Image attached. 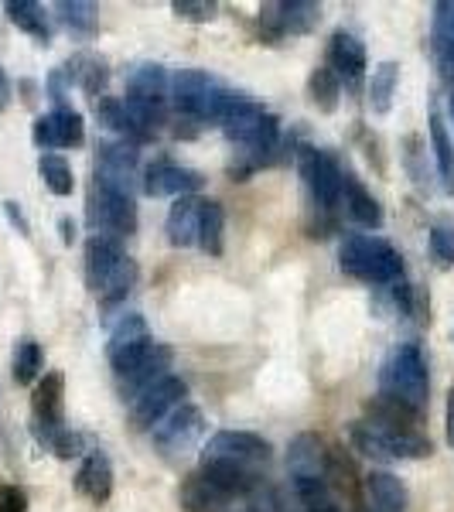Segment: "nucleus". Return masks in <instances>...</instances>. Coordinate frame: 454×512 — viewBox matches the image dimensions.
<instances>
[{
    "instance_id": "nucleus-15",
    "label": "nucleus",
    "mask_w": 454,
    "mask_h": 512,
    "mask_svg": "<svg viewBox=\"0 0 454 512\" xmlns=\"http://www.w3.org/2000/svg\"><path fill=\"white\" fill-rule=\"evenodd\" d=\"M328 69L335 72L338 82H349V86H359L362 76H366V48L356 35L338 28L332 41H328Z\"/></svg>"
},
{
    "instance_id": "nucleus-6",
    "label": "nucleus",
    "mask_w": 454,
    "mask_h": 512,
    "mask_svg": "<svg viewBox=\"0 0 454 512\" xmlns=\"http://www.w3.org/2000/svg\"><path fill=\"white\" fill-rule=\"evenodd\" d=\"M202 431H205L202 410L192 407V403H181V407H175L158 427H154V444H158L161 454L178 458V454H188L195 448V441L202 437Z\"/></svg>"
},
{
    "instance_id": "nucleus-12",
    "label": "nucleus",
    "mask_w": 454,
    "mask_h": 512,
    "mask_svg": "<svg viewBox=\"0 0 454 512\" xmlns=\"http://www.w3.org/2000/svg\"><path fill=\"white\" fill-rule=\"evenodd\" d=\"M82 140H86V123H82V113H76L72 106H55L52 113L35 120V144L45 147V151L79 147Z\"/></svg>"
},
{
    "instance_id": "nucleus-32",
    "label": "nucleus",
    "mask_w": 454,
    "mask_h": 512,
    "mask_svg": "<svg viewBox=\"0 0 454 512\" xmlns=\"http://www.w3.org/2000/svg\"><path fill=\"white\" fill-rule=\"evenodd\" d=\"M396 82H400V65H396V62L376 65L373 79H369V106H373V113H379V117H386V113H390Z\"/></svg>"
},
{
    "instance_id": "nucleus-19",
    "label": "nucleus",
    "mask_w": 454,
    "mask_h": 512,
    "mask_svg": "<svg viewBox=\"0 0 454 512\" xmlns=\"http://www.w3.org/2000/svg\"><path fill=\"white\" fill-rule=\"evenodd\" d=\"M362 495H366V512H407V485L390 472H373L362 478Z\"/></svg>"
},
{
    "instance_id": "nucleus-50",
    "label": "nucleus",
    "mask_w": 454,
    "mask_h": 512,
    "mask_svg": "<svg viewBox=\"0 0 454 512\" xmlns=\"http://www.w3.org/2000/svg\"><path fill=\"white\" fill-rule=\"evenodd\" d=\"M451 117H454V93H451Z\"/></svg>"
},
{
    "instance_id": "nucleus-13",
    "label": "nucleus",
    "mask_w": 454,
    "mask_h": 512,
    "mask_svg": "<svg viewBox=\"0 0 454 512\" xmlns=\"http://www.w3.org/2000/svg\"><path fill=\"white\" fill-rule=\"evenodd\" d=\"M216 86V79L202 69H178L171 79V96H175L178 113H185L188 120H205V106H209V93Z\"/></svg>"
},
{
    "instance_id": "nucleus-36",
    "label": "nucleus",
    "mask_w": 454,
    "mask_h": 512,
    "mask_svg": "<svg viewBox=\"0 0 454 512\" xmlns=\"http://www.w3.org/2000/svg\"><path fill=\"white\" fill-rule=\"evenodd\" d=\"M38 175L41 181L48 185V192L52 195H72V188H76V178H72V168H69V161L62 158V154H41V161H38Z\"/></svg>"
},
{
    "instance_id": "nucleus-21",
    "label": "nucleus",
    "mask_w": 454,
    "mask_h": 512,
    "mask_svg": "<svg viewBox=\"0 0 454 512\" xmlns=\"http://www.w3.org/2000/svg\"><path fill=\"white\" fill-rule=\"evenodd\" d=\"M96 120L103 123L106 130H113L117 137H123V144H147L154 134L147 127H140V123L130 117L127 106H123V99H113V96H99L96 99Z\"/></svg>"
},
{
    "instance_id": "nucleus-26",
    "label": "nucleus",
    "mask_w": 454,
    "mask_h": 512,
    "mask_svg": "<svg viewBox=\"0 0 454 512\" xmlns=\"http://www.w3.org/2000/svg\"><path fill=\"white\" fill-rule=\"evenodd\" d=\"M4 11L14 28H21L24 35H31L38 45H48V41H52V24L45 18V7L35 4V0H7Z\"/></svg>"
},
{
    "instance_id": "nucleus-22",
    "label": "nucleus",
    "mask_w": 454,
    "mask_h": 512,
    "mask_svg": "<svg viewBox=\"0 0 454 512\" xmlns=\"http://www.w3.org/2000/svg\"><path fill=\"white\" fill-rule=\"evenodd\" d=\"M168 89H171L168 72H164V65H158V62L137 65V69L127 76V99H134V103L164 106V99H168Z\"/></svg>"
},
{
    "instance_id": "nucleus-33",
    "label": "nucleus",
    "mask_w": 454,
    "mask_h": 512,
    "mask_svg": "<svg viewBox=\"0 0 454 512\" xmlns=\"http://www.w3.org/2000/svg\"><path fill=\"white\" fill-rule=\"evenodd\" d=\"M349 437H352V448L362 451L366 458L373 461H393V451H390V434L373 427L369 420H359V424L349 427Z\"/></svg>"
},
{
    "instance_id": "nucleus-35",
    "label": "nucleus",
    "mask_w": 454,
    "mask_h": 512,
    "mask_svg": "<svg viewBox=\"0 0 454 512\" xmlns=\"http://www.w3.org/2000/svg\"><path fill=\"white\" fill-rule=\"evenodd\" d=\"M308 96L321 113H335L338 110V96H342V82L328 65H318L308 79Z\"/></svg>"
},
{
    "instance_id": "nucleus-29",
    "label": "nucleus",
    "mask_w": 454,
    "mask_h": 512,
    "mask_svg": "<svg viewBox=\"0 0 454 512\" xmlns=\"http://www.w3.org/2000/svg\"><path fill=\"white\" fill-rule=\"evenodd\" d=\"M294 495L304 506V512H342V502L328 489L325 475H301L294 478Z\"/></svg>"
},
{
    "instance_id": "nucleus-16",
    "label": "nucleus",
    "mask_w": 454,
    "mask_h": 512,
    "mask_svg": "<svg viewBox=\"0 0 454 512\" xmlns=\"http://www.w3.org/2000/svg\"><path fill=\"white\" fill-rule=\"evenodd\" d=\"M168 366H171V349H168V345H161V342H154V349L147 352L127 376L117 379L123 400H137V396L151 390L154 383H161V379L168 376Z\"/></svg>"
},
{
    "instance_id": "nucleus-28",
    "label": "nucleus",
    "mask_w": 454,
    "mask_h": 512,
    "mask_svg": "<svg viewBox=\"0 0 454 512\" xmlns=\"http://www.w3.org/2000/svg\"><path fill=\"white\" fill-rule=\"evenodd\" d=\"M325 458H328L325 444H321L315 434H301L291 444L287 465H291L294 478H301V475H325Z\"/></svg>"
},
{
    "instance_id": "nucleus-8",
    "label": "nucleus",
    "mask_w": 454,
    "mask_h": 512,
    "mask_svg": "<svg viewBox=\"0 0 454 512\" xmlns=\"http://www.w3.org/2000/svg\"><path fill=\"white\" fill-rule=\"evenodd\" d=\"M185 396H188L185 379L164 376L161 383H154L151 390L137 396V400H134V414H130V420H134L137 431H154V427H158L161 420L171 414V410L185 403Z\"/></svg>"
},
{
    "instance_id": "nucleus-17",
    "label": "nucleus",
    "mask_w": 454,
    "mask_h": 512,
    "mask_svg": "<svg viewBox=\"0 0 454 512\" xmlns=\"http://www.w3.org/2000/svg\"><path fill=\"white\" fill-rule=\"evenodd\" d=\"M366 417H369V424L379 427V431H393V434H417L420 431V410L393 400V396H383V393L366 403Z\"/></svg>"
},
{
    "instance_id": "nucleus-2",
    "label": "nucleus",
    "mask_w": 454,
    "mask_h": 512,
    "mask_svg": "<svg viewBox=\"0 0 454 512\" xmlns=\"http://www.w3.org/2000/svg\"><path fill=\"white\" fill-rule=\"evenodd\" d=\"M379 386H383V396H393L407 407H427L431 376H427V359L417 342H403L400 349L390 352V359L383 362V373H379Z\"/></svg>"
},
{
    "instance_id": "nucleus-11",
    "label": "nucleus",
    "mask_w": 454,
    "mask_h": 512,
    "mask_svg": "<svg viewBox=\"0 0 454 512\" xmlns=\"http://www.w3.org/2000/svg\"><path fill=\"white\" fill-rule=\"evenodd\" d=\"M130 256L123 253L120 239L113 236H93L86 243V284L89 291L103 294L106 287L113 284V277L120 274V267L127 263Z\"/></svg>"
},
{
    "instance_id": "nucleus-1",
    "label": "nucleus",
    "mask_w": 454,
    "mask_h": 512,
    "mask_svg": "<svg viewBox=\"0 0 454 512\" xmlns=\"http://www.w3.org/2000/svg\"><path fill=\"white\" fill-rule=\"evenodd\" d=\"M338 263L349 277L362 280V284H396L403 280V260L386 239L379 236H349L338 246Z\"/></svg>"
},
{
    "instance_id": "nucleus-3",
    "label": "nucleus",
    "mask_w": 454,
    "mask_h": 512,
    "mask_svg": "<svg viewBox=\"0 0 454 512\" xmlns=\"http://www.w3.org/2000/svg\"><path fill=\"white\" fill-rule=\"evenodd\" d=\"M89 226L96 229V236H134L137 233V202L134 195L113 192V188L93 181L89 188V205H86Z\"/></svg>"
},
{
    "instance_id": "nucleus-40",
    "label": "nucleus",
    "mask_w": 454,
    "mask_h": 512,
    "mask_svg": "<svg viewBox=\"0 0 454 512\" xmlns=\"http://www.w3.org/2000/svg\"><path fill=\"white\" fill-rule=\"evenodd\" d=\"M79 65H82V69H72V65H69L72 79H79V86L86 89L89 96H99L106 89V79H110L106 65L99 59H79Z\"/></svg>"
},
{
    "instance_id": "nucleus-39",
    "label": "nucleus",
    "mask_w": 454,
    "mask_h": 512,
    "mask_svg": "<svg viewBox=\"0 0 454 512\" xmlns=\"http://www.w3.org/2000/svg\"><path fill=\"white\" fill-rule=\"evenodd\" d=\"M147 338H151V332H147L144 318H140V315H123L117 321V328L110 332V355L130 349V345H137V342H147Z\"/></svg>"
},
{
    "instance_id": "nucleus-46",
    "label": "nucleus",
    "mask_w": 454,
    "mask_h": 512,
    "mask_svg": "<svg viewBox=\"0 0 454 512\" xmlns=\"http://www.w3.org/2000/svg\"><path fill=\"white\" fill-rule=\"evenodd\" d=\"M444 427H448V444L454 448V386L448 390V414H444Z\"/></svg>"
},
{
    "instance_id": "nucleus-37",
    "label": "nucleus",
    "mask_w": 454,
    "mask_h": 512,
    "mask_svg": "<svg viewBox=\"0 0 454 512\" xmlns=\"http://www.w3.org/2000/svg\"><path fill=\"white\" fill-rule=\"evenodd\" d=\"M41 362H45V352L35 338H24L14 349V383L18 386H31L41 373Z\"/></svg>"
},
{
    "instance_id": "nucleus-9",
    "label": "nucleus",
    "mask_w": 454,
    "mask_h": 512,
    "mask_svg": "<svg viewBox=\"0 0 454 512\" xmlns=\"http://www.w3.org/2000/svg\"><path fill=\"white\" fill-rule=\"evenodd\" d=\"M31 414H35V427H38L41 441L65 431V376L62 373H45L38 379L35 396H31Z\"/></svg>"
},
{
    "instance_id": "nucleus-42",
    "label": "nucleus",
    "mask_w": 454,
    "mask_h": 512,
    "mask_svg": "<svg viewBox=\"0 0 454 512\" xmlns=\"http://www.w3.org/2000/svg\"><path fill=\"white\" fill-rule=\"evenodd\" d=\"M171 11L178 14L181 21H195V24H205L216 18L219 7L212 0H171Z\"/></svg>"
},
{
    "instance_id": "nucleus-4",
    "label": "nucleus",
    "mask_w": 454,
    "mask_h": 512,
    "mask_svg": "<svg viewBox=\"0 0 454 512\" xmlns=\"http://www.w3.org/2000/svg\"><path fill=\"white\" fill-rule=\"evenodd\" d=\"M297 164H301L304 188H308L315 209L335 212L345 195V175H342V168H338V161L328 151H318V147H301Z\"/></svg>"
},
{
    "instance_id": "nucleus-41",
    "label": "nucleus",
    "mask_w": 454,
    "mask_h": 512,
    "mask_svg": "<svg viewBox=\"0 0 454 512\" xmlns=\"http://www.w3.org/2000/svg\"><path fill=\"white\" fill-rule=\"evenodd\" d=\"M431 256L437 267H454V226L437 222L431 229Z\"/></svg>"
},
{
    "instance_id": "nucleus-47",
    "label": "nucleus",
    "mask_w": 454,
    "mask_h": 512,
    "mask_svg": "<svg viewBox=\"0 0 454 512\" xmlns=\"http://www.w3.org/2000/svg\"><path fill=\"white\" fill-rule=\"evenodd\" d=\"M11 106V82H7V76H4V69H0V113Z\"/></svg>"
},
{
    "instance_id": "nucleus-48",
    "label": "nucleus",
    "mask_w": 454,
    "mask_h": 512,
    "mask_svg": "<svg viewBox=\"0 0 454 512\" xmlns=\"http://www.w3.org/2000/svg\"><path fill=\"white\" fill-rule=\"evenodd\" d=\"M59 229H62V243L69 246L72 239H76V222H72L69 216H62V219H59Z\"/></svg>"
},
{
    "instance_id": "nucleus-38",
    "label": "nucleus",
    "mask_w": 454,
    "mask_h": 512,
    "mask_svg": "<svg viewBox=\"0 0 454 512\" xmlns=\"http://www.w3.org/2000/svg\"><path fill=\"white\" fill-rule=\"evenodd\" d=\"M431 52H454V0H437L434 4Z\"/></svg>"
},
{
    "instance_id": "nucleus-43",
    "label": "nucleus",
    "mask_w": 454,
    "mask_h": 512,
    "mask_svg": "<svg viewBox=\"0 0 454 512\" xmlns=\"http://www.w3.org/2000/svg\"><path fill=\"white\" fill-rule=\"evenodd\" d=\"M0 512H28V492L21 485H0Z\"/></svg>"
},
{
    "instance_id": "nucleus-31",
    "label": "nucleus",
    "mask_w": 454,
    "mask_h": 512,
    "mask_svg": "<svg viewBox=\"0 0 454 512\" xmlns=\"http://www.w3.org/2000/svg\"><path fill=\"white\" fill-rule=\"evenodd\" d=\"M222 226H226V216H222V205L219 202H202L198 209V236L195 243L202 246L209 256H219L222 253Z\"/></svg>"
},
{
    "instance_id": "nucleus-49",
    "label": "nucleus",
    "mask_w": 454,
    "mask_h": 512,
    "mask_svg": "<svg viewBox=\"0 0 454 512\" xmlns=\"http://www.w3.org/2000/svg\"><path fill=\"white\" fill-rule=\"evenodd\" d=\"M236 512H267L263 506H243V509H236Z\"/></svg>"
},
{
    "instance_id": "nucleus-34",
    "label": "nucleus",
    "mask_w": 454,
    "mask_h": 512,
    "mask_svg": "<svg viewBox=\"0 0 454 512\" xmlns=\"http://www.w3.org/2000/svg\"><path fill=\"white\" fill-rule=\"evenodd\" d=\"M55 11H59V21L72 35H96V28H99L96 4H86V0H59Z\"/></svg>"
},
{
    "instance_id": "nucleus-5",
    "label": "nucleus",
    "mask_w": 454,
    "mask_h": 512,
    "mask_svg": "<svg viewBox=\"0 0 454 512\" xmlns=\"http://www.w3.org/2000/svg\"><path fill=\"white\" fill-rule=\"evenodd\" d=\"M321 21V7L311 0H277L260 7V24L267 41H284L297 35H311Z\"/></svg>"
},
{
    "instance_id": "nucleus-18",
    "label": "nucleus",
    "mask_w": 454,
    "mask_h": 512,
    "mask_svg": "<svg viewBox=\"0 0 454 512\" xmlns=\"http://www.w3.org/2000/svg\"><path fill=\"white\" fill-rule=\"evenodd\" d=\"M325 482L328 489L335 492L338 502H349L352 509L362 506V482H359V472L352 465V458L345 454L342 448H328V458H325Z\"/></svg>"
},
{
    "instance_id": "nucleus-20",
    "label": "nucleus",
    "mask_w": 454,
    "mask_h": 512,
    "mask_svg": "<svg viewBox=\"0 0 454 512\" xmlns=\"http://www.w3.org/2000/svg\"><path fill=\"white\" fill-rule=\"evenodd\" d=\"M76 489L79 495H86L93 506H106L113 495V465L103 451H89L86 461L79 465L76 475Z\"/></svg>"
},
{
    "instance_id": "nucleus-24",
    "label": "nucleus",
    "mask_w": 454,
    "mask_h": 512,
    "mask_svg": "<svg viewBox=\"0 0 454 512\" xmlns=\"http://www.w3.org/2000/svg\"><path fill=\"white\" fill-rule=\"evenodd\" d=\"M202 475L209 478L212 485H219L229 499L257 492V485H260L257 472H250V468H239V465H233V461H216V458H205Z\"/></svg>"
},
{
    "instance_id": "nucleus-10",
    "label": "nucleus",
    "mask_w": 454,
    "mask_h": 512,
    "mask_svg": "<svg viewBox=\"0 0 454 512\" xmlns=\"http://www.w3.org/2000/svg\"><path fill=\"white\" fill-rule=\"evenodd\" d=\"M96 181L113 192L134 195L137 181V147L134 144H99L96 147Z\"/></svg>"
},
{
    "instance_id": "nucleus-23",
    "label": "nucleus",
    "mask_w": 454,
    "mask_h": 512,
    "mask_svg": "<svg viewBox=\"0 0 454 512\" xmlns=\"http://www.w3.org/2000/svg\"><path fill=\"white\" fill-rule=\"evenodd\" d=\"M178 502H181V509H185V512H226L233 499H229L219 485H212L202 472H195V475H188L185 482H181Z\"/></svg>"
},
{
    "instance_id": "nucleus-27",
    "label": "nucleus",
    "mask_w": 454,
    "mask_h": 512,
    "mask_svg": "<svg viewBox=\"0 0 454 512\" xmlns=\"http://www.w3.org/2000/svg\"><path fill=\"white\" fill-rule=\"evenodd\" d=\"M345 205H349V216L356 219L359 226H366V229L383 226V209H379V202L369 195V188L362 185L356 175H345Z\"/></svg>"
},
{
    "instance_id": "nucleus-14",
    "label": "nucleus",
    "mask_w": 454,
    "mask_h": 512,
    "mask_svg": "<svg viewBox=\"0 0 454 512\" xmlns=\"http://www.w3.org/2000/svg\"><path fill=\"white\" fill-rule=\"evenodd\" d=\"M202 188V175L192 168H181L175 161H154L151 168L144 171V192L147 195H195Z\"/></svg>"
},
{
    "instance_id": "nucleus-45",
    "label": "nucleus",
    "mask_w": 454,
    "mask_h": 512,
    "mask_svg": "<svg viewBox=\"0 0 454 512\" xmlns=\"http://www.w3.org/2000/svg\"><path fill=\"white\" fill-rule=\"evenodd\" d=\"M4 212H7V219L18 226L21 236H31V226H28V219H24V212L18 209V202H4Z\"/></svg>"
},
{
    "instance_id": "nucleus-7",
    "label": "nucleus",
    "mask_w": 454,
    "mask_h": 512,
    "mask_svg": "<svg viewBox=\"0 0 454 512\" xmlns=\"http://www.w3.org/2000/svg\"><path fill=\"white\" fill-rule=\"evenodd\" d=\"M205 458L233 461L239 468L257 472V468H263L270 461V444L263 441L260 434H250V431H219L205 444Z\"/></svg>"
},
{
    "instance_id": "nucleus-30",
    "label": "nucleus",
    "mask_w": 454,
    "mask_h": 512,
    "mask_svg": "<svg viewBox=\"0 0 454 512\" xmlns=\"http://www.w3.org/2000/svg\"><path fill=\"white\" fill-rule=\"evenodd\" d=\"M431 147L437 158V178H441V188L448 195H454V144L451 134L444 127V117L437 110H431Z\"/></svg>"
},
{
    "instance_id": "nucleus-25",
    "label": "nucleus",
    "mask_w": 454,
    "mask_h": 512,
    "mask_svg": "<svg viewBox=\"0 0 454 512\" xmlns=\"http://www.w3.org/2000/svg\"><path fill=\"white\" fill-rule=\"evenodd\" d=\"M198 209H202V198L195 195H181L175 198L168 212V243L171 246H192L198 236Z\"/></svg>"
},
{
    "instance_id": "nucleus-44",
    "label": "nucleus",
    "mask_w": 454,
    "mask_h": 512,
    "mask_svg": "<svg viewBox=\"0 0 454 512\" xmlns=\"http://www.w3.org/2000/svg\"><path fill=\"white\" fill-rule=\"evenodd\" d=\"M403 158H407V171H410V178L417 181V185H424L427 175H424V168H420V137L417 134H410L407 140H403Z\"/></svg>"
}]
</instances>
